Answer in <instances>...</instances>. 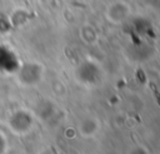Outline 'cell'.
I'll return each mask as SVG.
<instances>
[{"mask_svg":"<svg viewBox=\"0 0 160 154\" xmlns=\"http://www.w3.org/2000/svg\"><path fill=\"white\" fill-rule=\"evenodd\" d=\"M129 13H130V8H129V5H126V4L119 1V3H115V4L109 5V13H108V16H109V19L118 21V15H120L119 18H120V20H122V19L128 18Z\"/></svg>","mask_w":160,"mask_h":154,"instance_id":"1","label":"cell"}]
</instances>
